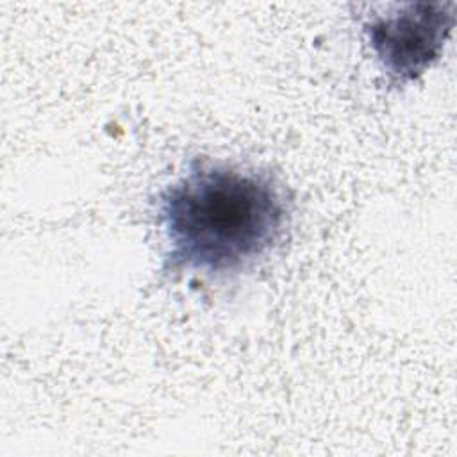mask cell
Masks as SVG:
<instances>
[{
    "label": "cell",
    "mask_w": 457,
    "mask_h": 457,
    "mask_svg": "<svg viewBox=\"0 0 457 457\" xmlns=\"http://www.w3.org/2000/svg\"><path fill=\"white\" fill-rule=\"evenodd\" d=\"M453 23V2H411L370 14L362 34L387 84L403 87L439 61Z\"/></svg>",
    "instance_id": "2"
},
{
    "label": "cell",
    "mask_w": 457,
    "mask_h": 457,
    "mask_svg": "<svg viewBox=\"0 0 457 457\" xmlns=\"http://www.w3.org/2000/svg\"><path fill=\"white\" fill-rule=\"evenodd\" d=\"M166 273H237L264 257L289 225L273 177L230 164H196L159 196Z\"/></svg>",
    "instance_id": "1"
}]
</instances>
